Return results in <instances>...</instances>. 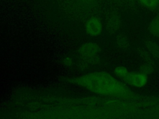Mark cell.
Segmentation results:
<instances>
[{"label": "cell", "instance_id": "cell-9", "mask_svg": "<svg viewBox=\"0 0 159 119\" xmlns=\"http://www.w3.org/2000/svg\"><path fill=\"white\" fill-rule=\"evenodd\" d=\"M140 1L143 6L150 8L155 7L158 3V0H140Z\"/></svg>", "mask_w": 159, "mask_h": 119}, {"label": "cell", "instance_id": "cell-12", "mask_svg": "<svg viewBox=\"0 0 159 119\" xmlns=\"http://www.w3.org/2000/svg\"><path fill=\"white\" fill-rule=\"evenodd\" d=\"M63 63L65 65H66V66H71L73 63V61L72 60L69 58V57H66L65 58L64 60H63Z\"/></svg>", "mask_w": 159, "mask_h": 119}, {"label": "cell", "instance_id": "cell-11", "mask_svg": "<svg viewBox=\"0 0 159 119\" xmlns=\"http://www.w3.org/2000/svg\"><path fill=\"white\" fill-rule=\"evenodd\" d=\"M118 44L121 46H125V45H128V42L127 39L125 38L124 36H120L119 37V38L117 40Z\"/></svg>", "mask_w": 159, "mask_h": 119}, {"label": "cell", "instance_id": "cell-13", "mask_svg": "<svg viewBox=\"0 0 159 119\" xmlns=\"http://www.w3.org/2000/svg\"><path fill=\"white\" fill-rule=\"evenodd\" d=\"M82 1H83L84 2H86V3H87V4H90V3L93 2L94 0H82Z\"/></svg>", "mask_w": 159, "mask_h": 119}, {"label": "cell", "instance_id": "cell-6", "mask_svg": "<svg viewBox=\"0 0 159 119\" xmlns=\"http://www.w3.org/2000/svg\"><path fill=\"white\" fill-rule=\"evenodd\" d=\"M114 73L117 77L124 79L128 74L129 72L126 68L124 66H118L114 69Z\"/></svg>", "mask_w": 159, "mask_h": 119}, {"label": "cell", "instance_id": "cell-7", "mask_svg": "<svg viewBox=\"0 0 159 119\" xmlns=\"http://www.w3.org/2000/svg\"><path fill=\"white\" fill-rule=\"evenodd\" d=\"M150 29L153 34L159 36V18L155 19L153 20L150 24Z\"/></svg>", "mask_w": 159, "mask_h": 119}, {"label": "cell", "instance_id": "cell-8", "mask_svg": "<svg viewBox=\"0 0 159 119\" xmlns=\"http://www.w3.org/2000/svg\"><path fill=\"white\" fill-rule=\"evenodd\" d=\"M148 48L151 51V53L155 56H159V47L153 42H149L147 45Z\"/></svg>", "mask_w": 159, "mask_h": 119}, {"label": "cell", "instance_id": "cell-1", "mask_svg": "<svg viewBox=\"0 0 159 119\" xmlns=\"http://www.w3.org/2000/svg\"><path fill=\"white\" fill-rule=\"evenodd\" d=\"M72 82L101 95H119L125 89L112 76L102 72L86 74L73 79Z\"/></svg>", "mask_w": 159, "mask_h": 119}, {"label": "cell", "instance_id": "cell-10", "mask_svg": "<svg viewBox=\"0 0 159 119\" xmlns=\"http://www.w3.org/2000/svg\"><path fill=\"white\" fill-rule=\"evenodd\" d=\"M153 71L152 67L149 64H143L140 68V72L148 74H150Z\"/></svg>", "mask_w": 159, "mask_h": 119}, {"label": "cell", "instance_id": "cell-5", "mask_svg": "<svg viewBox=\"0 0 159 119\" xmlns=\"http://www.w3.org/2000/svg\"><path fill=\"white\" fill-rule=\"evenodd\" d=\"M119 24L120 23H119V18L117 16L111 17L108 20V23H107V27H108L109 30L112 31V32L116 31L119 26L120 25Z\"/></svg>", "mask_w": 159, "mask_h": 119}, {"label": "cell", "instance_id": "cell-4", "mask_svg": "<svg viewBox=\"0 0 159 119\" xmlns=\"http://www.w3.org/2000/svg\"><path fill=\"white\" fill-rule=\"evenodd\" d=\"M102 24L97 17H91L86 22L85 29L88 34L91 36H98L102 31Z\"/></svg>", "mask_w": 159, "mask_h": 119}, {"label": "cell", "instance_id": "cell-2", "mask_svg": "<svg viewBox=\"0 0 159 119\" xmlns=\"http://www.w3.org/2000/svg\"><path fill=\"white\" fill-rule=\"evenodd\" d=\"M99 51L100 47L94 42L86 43L82 45L78 50V53L81 57L90 63L96 60Z\"/></svg>", "mask_w": 159, "mask_h": 119}, {"label": "cell", "instance_id": "cell-3", "mask_svg": "<svg viewBox=\"0 0 159 119\" xmlns=\"http://www.w3.org/2000/svg\"><path fill=\"white\" fill-rule=\"evenodd\" d=\"M123 79L128 84L136 87H143L147 82V74L140 71L129 73Z\"/></svg>", "mask_w": 159, "mask_h": 119}, {"label": "cell", "instance_id": "cell-14", "mask_svg": "<svg viewBox=\"0 0 159 119\" xmlns=\"http://www.w3.org/2000/svg\"><path fill=\"white\" fill-rule=\"evenodd\" d=\"M158 2H159V0H158Z\"/></svg>", "mask_w": 159, "mask_h": 119}]
</instances>
